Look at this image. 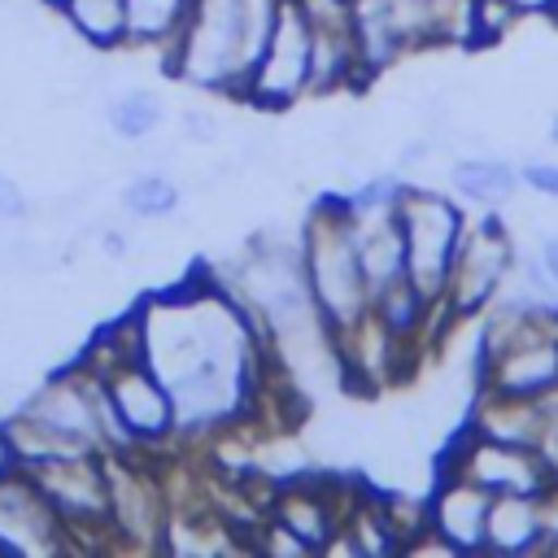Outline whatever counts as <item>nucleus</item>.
Returning <instances> with one entry per match:
<instances>
[{"label": "nucleus", "mask_w": 558, "mask_h": 558, "mask_svg": "<svg viewBox=\"0 0 558 558\" xmlns=\"http://www.w3.org/2000/svg\"><path fill=\"white\" fill-rule=\"evenodd\" d=\"M148 371L170 388L174 423L218 427L248 410L257 388L248 310L218 292H166L140 314Z\"/></svg>", "instance_id": "nucleus-1"}, {"label": "nucleus", "mask_w": 558, "mask_h": 558, "mask_svg": "<svg viewBox=\"0 0 558 558\" xmlns=\"http://www.w3.org/2000/svg\"><path fill=\"white\" fill-rule=\"evenodd\" d=\"M279 4L283 0H196L183 35L170 44V74L240 92L270 39Z\"/></svg>", "instance_id": "nucleus-2"}, {"label": "nucleus", "mask_w": 558, "mask_h": 558, "mask_svg": "<svg viewBox=\"0 0 558 558\" xmlns=\"http://www.w3.org/2000/svg\"><path fill=\"white\" fill-rule=\"evenodd\" d=\"M301 266H305L310 296L336 336L366 318L371 288H366L362 257H357V222L344 209V201H327L314 209L305 248H301Z\"/></svg>", "instance_id": "nucleus-3"}, {"label": "nucleus", "mask_w": 558, "mask_h": 558, "mask_svg": "<svg viewBox=\"0 0 558 558\" xmlns=\"http://www.w3.org/2000/svg\"><path fill=\"white\" fill-rule=\"evenodd\" d=\"M392 209H397L401 240H405V275H410V283L432 305L445 301L449 266H453V253L462 244V214L440 192H418V187H401Z\"/></svg>", "instance_id": "nucleus-4"}, {"label": "nucleus", "mask_w": 558, "mask_h": 558, "mask_svg": "<svg viewBox=\"0 0 558 558\" xmlns=\"http://www.w3.org/2000/svg\"><path fill=\"white\" fill-rule=\"evenodd\" d=\"M310 52H314L310 22H305L296 0H283L257 65L248 70V78L240 87L244 100H253V105H288L301 92H310Z\"/></svg>", "instance_id": "nucleus-5"}, {"label": "nucleus", "mask_w": 558, "mask_h": 558, "mask_svg": "<svg viewBox=\"0 0 558 558\" xmlns=\"http://www.w3.org/2000/svg\"><path fill=\"white\" fill-rule=\"evenodd\" d=\"M449 475H462V480L480 484L488 497H501V493L541 497L554 484V475H549V466L541 462L536 449L493 440V436H480V432H466V440L453 449Z\"/></svg>", "instance_id": "nucleus-6"}, {"label": "nucleus", "mask_w": 558, "mask_h": 558, "mask_svg": "<svg viewBox=\"0 0 558 558\" xmlns=\"http://www.w3.org/2000/svg\"><path fill=\"white\" fill-rule=\"evenodd\" d=\"M65 545V519L35 488L22 466L0 471V558L17 554H57Z\"/></svg>", "instance_id": "nucleus-7"}, {"label": "nucleus", "mask_w": 558, "mask_h": 558, "mask_svg": "<svg viewBox=\"0 0 558 558\" xmlns=\"http://www.w3.org/2000/svg\"><path fill=\"white\" fill-rule=\"evenodd\" d=\"M514 266V244L497 222H480L471 235H462L453 266H449V283H445V301L453 314H480L497 288L506 283Z\"/></svg>", "instance_id": "nucleus-8"}, {"label": "nucleus", "mask_w": 558, "mask_h": 558, "mask_svg": "<svg viewBox=\"0 0 558 558\" xmlns=\"http://www.w3.org/2000/svg\"><path fill=\"white\" fill-rule=\"evenodd\" d=\"M35 488L52 501V510L65 519V527L78 523H109V466L100 453H78V458H57L44 466L26 471Z\"/></svg>", "instance_id": "nucleus-9"}, {"label": "nucleus", "mask_w": 558, "mask_h": 558, "mask_svg": "<svg viewBox=\"0 0 558 558\" xmlns=\"http://www.w3.org/2000/svg\"><path fill=\"white\" fill-rule=\"evenodd\" d=\"M105 388H109V401L126 427V436L135 445H153V440H166L179 423H174V401H170V388L148 371L144 357L135 362H118L113 371L100 375Z\"/></svg>", "instance_id": "nucleus-10"}, {"label": "nucleus", "mask_w": 558, "mask_h": 558, "mask_svg": "<svg viewBox=\"0 0 558 558\" xmlns=\"http://www.w3.org/2000/svg\"><path fill=\"white\" fill-rule=\"evenodd\" d=\"M26 414L44 418L48 427L92 445L96 453H105V436H100V418H96V401H92V375L87 371H65L52 375L26 405Z\"/></svg>", "instance_id": "nucleus-11"}, {"label": "nucleus", "mask_w": 558, "mask_h": 558, "mask_svg": "<svg viewBox=\"0 0 558 558\" xmlns=\"http://www.w3.org/2000/svg\"><path fill=\"white\" fill-rule=\"evenodd\" d=\"M109 466V523L131 541V545H157L166 541V514H161V493L157 484L135 471L131 462H105Z\"/></svg>", "instance_id": "nucleus-12"}, {"label": "nucleus", "mask_w": 558, "mask_h": 558, "mask_svg": "<svg viewBox=\"0 0 558 558\" xmlns=\"http://www.w3.org/2000/svg\"><path fill=\"white\" fill-rule=\"evenodd\" d=\"M488 506H493V497L480 484H471L462 475H449L436 488V497L427 506V519H432V532L445 541V549L475 554L488 541Z\"/></svg>", "instance_id": "nucleus-13"}, {"label": "nucleus", "mask_w": 558, "mask_h": 558, "mask_svg": "<svg viewBox=\"0 0 558 558\" xmlns=\"http://www.w3.org/2000/svg\"><path fill=\"white\" fill-rule=\"evenodd\" d=\"M275 523L288 527L305 549H323V545H331L340 519H336L331 501H327L318 488L288 484V488L275 497Z\"/></svg>", "instance_id": "nucleus-14"}, {"label": "nucleus", "mask_w": 558, "mask_h": 558, "mask_svg": "<svg viewBox=\"0 0 558 558\" xmlns=\"http://www.w3.org/2000/svg\"><path fill=\"white\" fill-rule=\"evenodd\" d=\"M541 545V501L527 493H501L488 506V541L493 554H523Z\"/></svg>", "instance_id": "nucleus-15"}, {"label": "nucleus", "mask_w": 558, "mask_h": 558, "mask_svg": "<svg viewBox=\"0 0 558 558\" xmlns=\"http://www.w3.org/2000/svg\"><path fill=\"white\" fill-rule=\"evenodd\" d=\"M449 183H453V192H458V196H466V201H475V205H488V209H493V205L510 201V192H514V170H510L501 157L471 153V157L453 161Z\"/></svg>", "instance_id": "nucleus-16"}, {"label": "nucleus", "mask_w": 558, "mask_h": 558, "mask_svg": "<svg viewBox=\"0 0 558 558\" xmlns=\"http://www.w3.org/2000/svg\"><path fill=\"white\" fill-rule=\"evenodd\" d=\"M196 0H126V39L131 44H174L192 17Z\"/></svg>", "instance_id": "nucleus-17"}, {"label": "nucleus", "mask_w": 558, "mask_h": 558, "mask_svg": "<svg viewBox=\"0 0 558 558\" xmlns=\"http://www.w3.org/2000/svg\"><path fill=\"white\" fill-rule=\"evenodd\" d=\"M65 22L96 48L126 44V0H61Z\"/></svg>", "instance_id": "nucleus-18"}, {"label": "nucleus", "mask_w": 558, "mask_h": 558, "mask_svg": "<svg viewBox=\"0 0 558 558\" xmlns=\"http://www.w3.org/2000/svg\"><path fill=\"white\" fill-rule=\"evenodd\" d=\"M161 122V105L153 92H126L109 105V126L122 135V140H144L153 135Z\"/></svg>", "instance_id": "nucleus-19"}, {"label": "nucleus", "mask_w": 558, "mask_h": 558, "mask_svg": "<svg viewBox=\"0 0 558 558\" xmlns=\"http://www.w3.org/2000/svg\"><path fill=\"white\" fill-rule=\"evenodd\" d=\"M122 205H126V214H135V218H166V214H174V205H179V187H174L166 174H140V179L126 183Z\"/></svg>", "instance_id": "nucleus-20"}, {"label": "nucleus", "mask_w": 558, "mask_h": 558, "mask_svg": "<svg viewBox=\"0 0 558 558\" xmlns=\"http://www.w3.org/2000/svg\"><path fill=\"white\" fill-rule=\"evenodd\" d=\"M523 179H527L536 192L558 196V166H554V161H527V166H523Z\"/></svg>", "instance_id": "nucleus-21"}, {"label": "nucleus", "mask_w": 558, "mask_h": 558, "mask_svg": "<svg viewBox=\"0 0 558 558\" xmlns=\"http://www.w3.org/2000/svg\"><path fill=\"white\" fill-rule=\"evenodd\" d=\"M22 214H26L22 187H17L9 174H0V218H22Z\"/></svg>", "instance_id": "nucleus-22"}, {"label": "nucleus", "mask_w": 558, "mask_h": 558, "mask_svg": "<svg viewBox=\"0 0 558 558\" xmlns=\"http://www.w3.org/2000/svg\"><path fill=\"white\" fill-rule=\"evenodd\" d=\"M187 131H192V140H214V118H205V113H187Z\"/></svg>", "instance_id": "nucleus-23"}, {"label": "nucleus", "mask_w": 558, "mask_h": 558, "mask_svg": "<svg viewBox=\"0 0 558 558\" xmlns=\"http://www.w3.org/2000/svg\"><path fill=\"white\" fill-rule=\"evenodd\" d=\"M541 262L549 266V279H554V288H558V240H545V248H541Z\"/></svg>", "instance_id": "nucleus-24"}, {"label": "nucleus", "mask_w": 558, "mask_h": 558, "mask_svg": "<svg viewBox=\"0 0 558 558\" xmlns=\"http://www.w3.org/2000/svg\"><path fill=\"white\" fill-rule=\"evenodd\" d=\"M105 253H113V257H118V253H126V235L109 231V235H105Z\"/></svg>", "instance_id": "nucleus-25"}, {"label": "nucleus", "mask_w": 558, "mask_h": 558, "mask_svg": "<svg viewBox=\"0 0 558 558\" xmlns=\"http://www.w3.org/2000/svg\"><path fill=\"white\" fill-rule=\"evenodd\" d=\"M549 13H558V0H549Z\"/></svg>", "instance_id": "nucleus-26"}, {"label": "nucleus", "mask_w": 558, "mask_h": 558, "mask_svg": "<svg viewBox=\"0 0 558 558\" xmlns=\"http://www.w3.org/2000/svg\"><path fill=\"white\" fill-rule=\"evenodd\" d=\"M554 140H558V118H554Z\"/></svg>", "instance_id": "nucleus-27"}, {"label": "nucleus", "mask_w": 558, "mask_h": 558, "mask_svg": "<svg viewBox=\"0 0 558 558\" xmlns=\"http://www.w3.org/2000/svg\"><path fill=\"white\" fill-rule=\"evenodd\" d=\"M44 4H61V0H44Z\"/></svg>", "instance_id": "nucleus-28"}]
</instances>
